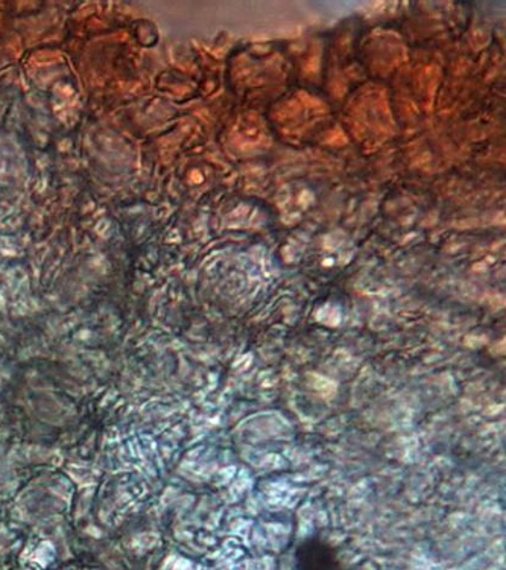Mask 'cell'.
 I'll return each instance as SVG.
<instances>
[{"label":"cell","instance_id":"cell-1","mask_svg":"<svg viewBox=\"0 0 506 570\" xmlns=\"http://www.w3.org/2000/svg\"><path fill=\"white\" fill-rule=\"evenodd\" d=\"M294 570H347L338 549L319 535L301 540L294 552Z\"/></svg>","mask_w":506,"mask_h":570}]
</instances>
